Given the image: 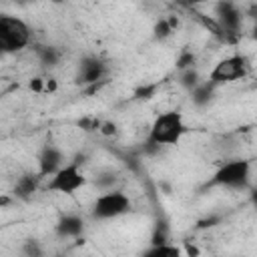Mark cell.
Masks as SVG:
<instances>
[{
	"instance_id": "1",
	"label": "cell",
	"mask_w": 257,
	"mask_h": 257,
	"mask_svg": "<svg viewBox=\"0 0 257 257\" xmlns=\"http://www.w3.org/2000/svg\"><path fill=\"white\" fill-rule=\"evenodd\" d=\"M185 133H187V126H185L183 114L179 110L161 112L155 118V122L151 124L147 147H149V151L159 149V147H173L183 139Z\"/></svg>"
},
{
	"instance_id": "2",
	"label": "cell",
	"mask_w": 257,
	"mask_h": 257,
	"mask_svg": "<svg viewBox=\"0 0 257 257\" xmlns=\"http://www.w3.org/2000/svg\"><path fill=\"white\" fill-rule=\"evenodd\" d=\"M30 44V28L18 16H0V48L18 52Z\"/></svg>"
},
{
	"instance_id": "3",
	"label": "cell",
	"mask_w": 257,
	"mask_h": 257,
	"mask_svg": "<svg viewBox=\"0 0 257 257\" xmlns=\"http://www.w3.org/2000/svg\"><path fill=\"white\" fill-rule=\"evenodd\" d=\"M84 183H86V179H84V175L80 171V163L72 161V163L64 165L60 171H56L50 177L46 189L54 191V193H62V195H72L80 187H84Z\"/></svg>"
},
{
	"instance_id": "4",
	"label": "cell",
	"mask_w": 257,
	"mask_h": 257,
	"mask_svg": "<svg viewBox=\"0 0 257 257\" xmlns=\"http://www.w3.org/2000/svg\"><path fill=\"white\" fill-rule=\"evenodd\" d=\"M249 171L251 165L245 159H235L229 161L225 165H221L213 179L209 181V185H221V187H245L249 181Z\"/></svg>"
},
{
	"instance_id": "5",
	"label": "cell",
	"mask_w": 257,
	"mask_h": 257,
	"mask_svg": "<svg viewBox=\"0 0 257 257\" xmlns=\"http://www.w3.org/2000/svg\"><path fill=\"white\" fill-rule=\"evenodd\" d=\"M249 70V64H247V58L243 54H233V56H227L223 60H219L211 72H209V82L213 86L217 84H223V82H229V80H237V78H243Z\"/></svg>"
},
{
	"instance_id": "6",
	"label": "cell",
	"mask_w": 257,
	"mask_h": 257,
	"mask_svg": "<svg viewBox=\"0 0 257 257\" xmlns=\"http://www.w3.org/2000/svg\"><path fill=\"white\" fill-rule=\"evenodd\" d=\"M131 209V199L122 191H106L96 197L92 205V215L96 219H114Z\"/></svg>"
},
{
	"instance_id": "7",
	"label": "cell",
	"mask_w": 257,
	"mask_h": 257,
	"mask_svg": "<svg viewBox=\"0 0 257 257\" xmlns=\"http://www.w3.org/2000/svg\"><path fill=\"white\" fill-rule=\"evenodd\" d=\"M104 74H106V66H104V62L100 58H96V56L82 58L80 70H78V82L92 86L96 82H102Z\"/></svg>"
},
{
	"instance_id": "8",
	"label": "cell",
	"mask_w": 257,
	"mask_h": 257,
	"mask_svg": "<svg viewBox=\"0 0 257 257\" xmlns=\"http://www.w3.org/2000/svg\"><path fill=\"white\" fill-rule=\"evenodd\" d=\"M217 22L223 32L237 34L241 26V12L233 2H221L217 4Z\"/></svg>"
},
{
	"instance_id": "9",
	"label": "cell",
	"mask_w": 257,
	"mask_h": 257,
	"mask_svg": "<svg viewBox=\"0 0 257 257\" xmlns=\"http://www.w3.org/2000/svg\"><path fill=\"white\" fill-rule=\"evenodd\" d=\"M64 165H62V153L52 147V145H46L38 157V175L40 177H52L56 171H60Z\"/></svg>"
},
{
	"instance_id": "10",
	"label": "cell",
	"mask_w": 257,
	"mask_h": 257,
	"mask_svg": "<svg viewBox=\"0 0 257 257\" xmlns=\"http://www.w3.org/2000/svg\"><path fill=\"white\" fill-rule=\"evenodd\" d=\"M82 229H84V223L76 215H64L56 223V233L60 237H78L82 233Z\"/></svg>"
},
{
	"instance_id": "11",
	"label": "cell",
	"mask_w": 257,
	"mask_h": 257,
	"mask_svg": "<svg viewBox=\"0 0 257 257\" xmlns=\"http://www.w3.org/2000/svg\"><path fill=\"white\" fill-rule=\"evenodd\" d=\"M40 175H22L14 185V195L18 199H30L36 193Z\"/></svg>"
},
{
	"instance_id": "12",
	"label": "cell",
	"mask_w": 257,
	"mask_h": 257,
	"mask_svg": "<svg viewBox=\"0 0 257 257\" xmlns=\"http://www.w3.org/2000/svg\"><path fill=\"white\" fill-rule=\"evenodd\" d=\"M143 257H181V249L175 245H153Z\"/></svg>"
},
{
	"instance_id": "13",
	"label": "cell",
	"mask_w": 257,
	"mask_h": 257,
	"mask_svg": "<svg viewBox=\"0 0 257 257\" xmlns=\"http://www.w3.org/2000/svg\"><path fill=\"white\" fill-rule=\"evenodd\" d=\"M213 84L211 82H205V84H199V86H195L191 92H193V100H195V104H205V102H209V98H211V94H213Z\"/></svg>"
},
{
	"instance_id": "14",
	"label": "cell",
	"mask_w": 257,
	"mask_h": 257,
	"mask_svg": "<svg viewBox=\"0 0 257 257\" xmlns=\"http://www.w3.org/2000/svg\"><path fill=\"white\" fill-rule=\"evenodd\" d=\"M102 122H104V120H100L98 116L88 114V116L78 118V120H76V126H78L80 131H84V133H96V131H100Z\"/></svg>"
},
{
	"instance_id": "15",
	"label": "cell",
	"mask_w": 257,
	"mask_h": 257,
	"mask_svg": "<svg viewBox=\"0 0 257 257\" xmlns=\"http://www.w3.org/2000/svg\"><path fill=\"white\" fill-rule=\"evenodd\" d=\"M36 52H38L42 64H46V66H52V64H56V60H58V52H56L52 46H38Z\"/></svg>"
},
{
	"instance_id": "16",
	"label": "cell",
	"mask_w": 257,
	"mask_h": 257,
	"mask_svg": "<svg viewBox=\"0 0 257 257\" xmlns=\"http://www.w3.org/2000/svg\"><path fill=\"white\" fill-rule=\"evenodd\" d=\"M181 84L185 86V88H195V86H199V74H197V70L195 68H189V70H183L181 72Z\"/></svg>"
},
{
	"instance_id": "17",
	"label": "cell",
	"mask_w": 257,
	"mask_h": 257,
	"mask_svg": "<svg viewBox=\"0 0 257 257\" xmlns=\"http://www.w3.org/2000/svg\"><path fill=\"white\" fill-rule=\"evenodd\" d=\"M173 32H175V28L169 24V20H167V18H161V20L155 24V36H157V38H161V40L169 38Z\"/></svg>"
},
{
	"instance_id": "18",
	"label": "cell",
	"mask_w": 257,
	"mask_h": 257,
	"mask_svg": "<svg viewBox=\"0 0 257 257\" xmlns=\"http://www.w3.org/2000/svg\"><path fill=\"white\" fill-rule=\"evenodd\" d=\"M195 62H197L195 54H193V52H189V50H183V52H181V56L177 58V68L183 72V70L193 68V66H195Z\"/></svg>"
},
{
	"instance_id": "19",
	"label": "cell",
	"mask_w": 257,
	"mask_h": 257,
	"mask_svg": "<svg viewBox=\"0 0 257 257\" xmlns=\"http://www.w3.org/2000/svg\"><path fill=\"white\" fill-rule=\"evenodd\" d=\"M157 88H159V84H143V86H139V88L135 90V98H139V100H147V98L155 96Z\"/></svg>"
},
{
	"instance_id": "20",
	"label": "cell",
	"mask_w": 257,
	"mask_h": 257,
	"mask_svg": "<svg viewBox=\"0 0 257 257\" xmlns=\"http://www.w3.org/2000/svg\"><path fill=\"white\" fill-rule=\"evenodd\" d=\"M24 255L26 257H42V249L36 241H26L24 245Z\"/></svg>"
},
{
	"instance_id": "21",
	"label": "cell",
	"mask_w": 257,
	"mask_h": 257,
	"mask_svg": "<svg viewBox=\"0 0 257 257\" xmlns=\"http://www.w3.org/2000/svg\"><path fill=\"white\" fill-rule=\"evenodd\" d=\"M44 86H46V78H40V76H34L28 84V88L32 92H44Z\"/></svg>"
},
{
	"instance_id": "22",
	"label": "cell",
	"mask_w": 257,
	"mask_h": 257,
	"mask_svg": "<svg viewBox=\"0 0 257 257\" xmlns=\"http://www.w3.org/2000/svg\"><path fill=\"white\" fill-rule=\"evenodd\" d=\"M165 243H167V231H165V227L159 225L153 235V245H165Z\"/></svg>"
},
{
	"instance_id": "23",
	"label": "cell",
	"mask_w": 257,
	"mask_h": 257,
	"mask_svg": "<svg viewBox=\"0 0 257 257\" xmlns=\"http://www.w3.org/2000/svg\"><path fill=\"white\" fill-rule=\"evenodd\" d=\"M98 133H100V135H104V137H112V135H116V124H114V122H110V120H104Z\"/></svg>"
},
{
	"instance_id": "24",
	"label": "cell",
	"mask_w": 257,
	"mask_h": 257,
	"mask_svg": "<svg viewBox=\"0 0 257 257\" xmlns=\"http://www.w3.org/2000/svg\"><path fill=\"white\" fill-rule=\"evenodd\" d=\"M58 88V82L54 78H46V86H44V92H56Z\"/></svg>"
},
{
	"instance_id": "25",
	"label": "cell",
	"mask_w": 257,
	"mask_h": 257,
	"mask_svg": "<svg viewBox=\"0 0 257 257\" xmlns=\"http://www.w3.org/2000/svg\"><path fill=\"white\" fill-rule=\"evenodd\" d=\"M185 249H187V257H199V249L191 243H185Z\"/></svg>"
},
{
	"instance_id": "26",
	"label": "cell",
	"mask_w": 257,
	"mask_h": 257,
	"mask_svg": "<svg viewBox=\"0 0 257 257\" xmlns=\"http://www.w3.org/2000/svg\"><path fill=\"white\" fill-rule=\"evenodd\" d=\"M247 14H249L251 18H255V22H257V4H251L249 10H247Z\"/></svg>"
},
{
	"instance_id": "27",
	"label": "cell",
	"mask_w": 257,
	"mask_h": 257,
	"mask_svg": "<svg viewBox=\"0 0 257 257\" xmlns=\"http://www.w3.org/2000/svg\"><path fill=\"white\" fill-rule=\"evenodd\" d=\"M251 203H253V205H255V209H257V189L251 193Z\"/></svg>"
},
{
	"instance_id": "28",
	"label": "cell",
	"mask_w": 257,
	"mask_h": 257,
	"mask_svg": "<svg viewBox=\"0 0 257 257\" xmlns=\"http://www.w3.org/2000/svg\"><path fill=\"white\" fill-rule=\"evenodd\" d=\"M251 36L257 40V22H255V26H253V32H251Z\"/></svg>"
}]
</instances>
